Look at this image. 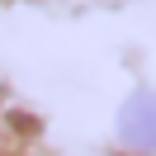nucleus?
Returning a JSON list of instances; mask_svg holds the SVG:
<instances>
[{"label": "nucleus", "instance_id": "1", "mask_svg": "<svg viewBox=\"0 0 156 156\" xmlns=\"http://www.w3.org/2000/svg\"><path fill=\"white\" fill-rule=\"evenodd\" d=\"M118 137L128 151L156 156V95L151 90H133L118 109Z\"/></svg>", "mask_w": 156, "mask_h": 156}]
</instances>
